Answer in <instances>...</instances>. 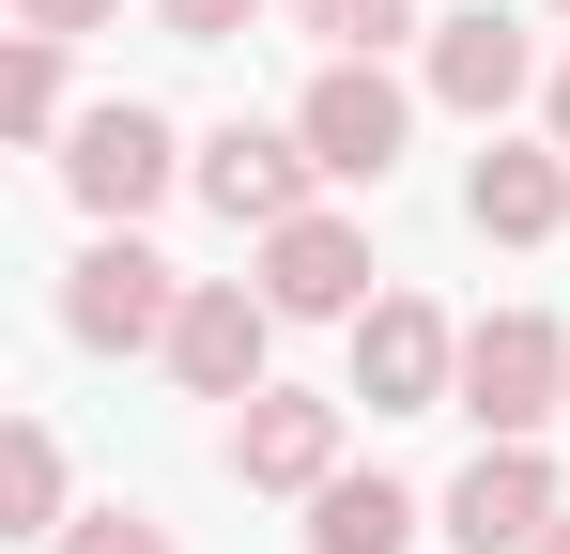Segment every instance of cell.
I'll return each mask as SVG.
<instances>
[{"instance_id": "1", "label": "cell", "mask_w": 570, "mask_h": 554, "mask_svg": "<svg viewBox=\"0 0 570 554\" xmlns=\"http://www.w3.org/2000/svg\"><path fill=\"white\" fill-rule=\"evenodd\" d=\"M463 416L493 432V447H540V432L570 416V324H556V308L463 324Z\"/></svg>"}, {"instance_id": "2", "label": "cell", "mask_w": 570, "mask_h": 554, "mask_svg": "<svg viewBox=\"0 0 570 554\" xmlns=\"http://www.w3.org/2000/svg\"><path fill=\"white\" fill-rule=\"evenodd\" d=\"M62 185H78V216H94V231H139V216L186 185L170 108H139V92H124V108H78V123H62Z\"/></svg>"}, {"instance_id": "3", "label": "cell", "mask_w": 570, "mask_h": 554, "mask_svg": "<svg viewBox=\"0 0 570 554\" xmlns=\"http://www.w3.org/2000/svg\"><path fill=\"white\" fill-rule=\"evenodd\" d=\"M170 324H186V277L155 263L139 231H94L78 277H62V339L78 355H170Z\"/></svg>"}, {"instance_id": "4", "label": "cell", "mask_w": 570, "mask_h": 554, "mask_svg": "<svg viewBox=\"0 0 570 554\" xmlns=\"http://www.w3.org/2000/svg\"><path fill=\"white\" fill-rule=\"evenodd\" d=\"M355 400H371V416L463 400V324H448L432 293H371V308H355Z\"/></svg>"}, {"instance_id": "5", "label": "cell", "mask_w": 570, "mask_h": 554, "mask_svg": "<svg viewBox=\"0 0 570 554\" xmlns=\"http://www.w3.org/2000/svg\"><path fill=\"white\" fill-rule=\"evenodd\" d=\"M293 139L324 155V185H385V170H401V139H416V92L385 78V62H324L308 108H293Z\"/></svg>"}, {"instance_id": "6", "label": "cell", "mask_w": 570, "mask_h": 554, "mask_svg": "<svg viewBox=\"0 0 570 554\" xmlns=\"http://www.w3.org/2000/svg\"><path fill=\"white\" fill-rule=\"evenodd\" d=\"M263 355H278V308H263V277H186L170 385H186V400H263Z\"/></svg>"}, {"instance_id": "7", "label": "cell", "mask_w": 570, "mask_h": 554, "mask_svg": "<svg viewBox=\"0 0 570 554\" xmlns=\"http://www.w3.org/2000/svg\"><path fill=\"white\" fill-rule=\"evenodd\" d=\"M186 185L232 216V231H293V216H308V185H324V155H308L293 123H216V139L186 155Z\"/></svg>"}, {"instance_id": "8", "label": "cell", "mask_w": 570, "mask_h": 554, "mask_svg": "<svg viewBox=\"0 0 570 554\" xmlns=\"http://www.w3.org/2000/svg\"><path fill=\"white\" fill-rule=\"evenodd\" d=\"M263 308H278V324H355V308H371V231L324 216V200H308L293 231H263Z\"/></svg>"}, {"instance_id": "9", "label": "cell", "mask_w": 570, "mask_h": 554, "mask_svg": "<svg viewBox=\"0 0 570 554\" xmlns=\"http://www.w3.org/2000/svg\"><path fill=\"white\" fill-rule=\"evenodd\" d=\"M416 78H432V108H463V123H509L540 92V47H524V16L478 0V16H432V62Z\"/></svg>"}, {"instance_id": "10", "label": "cell", "mask_w": 570, "mask_h": 554, "mask_svg": "<svg viewBox=\"0 0 570 554\" xmlns=\"http://www.w3.org/2000/svg\"><path fill=\"white\" fill-rule=\"evenodd\" d=\"M556 508H570V493H556V462H540V447H478L463 477H448V508H432V524H448L463 554H540Z\"/></svg>"}, {"instance_id": "11", "label": "cell", "mask_w": 570, "mask_h": 554, "mask_svg": "<svg viewBox=\"0 0 570 554\" xmlns=\"http://www.w3.org/2000/svg\"><path fill=\"white\" fill-rule=\"evenodd\" d=\"M340 416H355V400H293V385L232 400V477H247V493H324V477H340Z\"/></svg>"}, {"instance_id": "12", "label": "cell", "mask_w": 570, "mask_h": 554, "mask_svg": "<svg viewBox=\"0 0 570 554\" xmlns=\"http://www.w3.org/2000/svg\"><path fill=\"white\" fill-rule=\"evenodd\" d=\"M463 231L478 247H556L570 231V155L556 139H493V155L463 170Z\"/></svg>"}, {"instance_id": "13", "label": "cell", "mask_w": 570, "mask_h": 554, "mask_svg": "<svg viewBox=\"0 0 570 554\" xmlns=\"http://www.w3.org/2000/svg\"><path fill=\"white\" fill-rule=\"evenodd\" d=\"M416 524H432V508H416L401 477H355V462H340V477L308 493V554H401Z\"/></svg>"}, {"instance_id": "14", "label": "cell", "mask_w": 570, "mask_h": 554, "mask_svg": "<svg viewBox=\"0 0 570 554\" xmlns=\"http://www.w3.org/2000/svg\"><path fill=\"white\" fill-rule=\"evenodd\" d=\"M0 524H16V540H62V524H78V508H62V432H47V416L0 432Z\"/></svg>"}, {"instance_id": "15", "label": "cell", "mask_w": 570, "mask_h": 554, "mask_svg": "<svg viewBox=\"0 0 570 554\" xmlns=\"http://www.w3.org/2000/svg\"><path fill=\"white\" fill-rule=\"evenodd\" d=\"M0 139H16V155H47V139H62V47H47V31H16V47H0Z\"/></svg>"}, {"instance_id": "16", "label": "cell", "mask_w": 570, "mask_h": 554, "mask_svg": "<svg viewBox=\"0 0 570 554\" xmlns=\"http://www.w3.org/2000/svg\"><path fill=\"white\" fill-rule=\"evenodd\" d=\"M278 16L308 31V47H324V62H371V47H401V31H416L401 0H278Z\"/></svg>"}, {"instance_id": "17", "label": "cell", "mask_w": 570, "mask_h": 554, "mask_svg": "<svg viewBox=\"0 0 570 554\" xmlns=\"http://www.w3.org/2000/svg\"><path fill=\"white\" fill-rule=\"evenodd\" d=\"M47 554H170V524H155V508H78Z\"/></svg>"}, {"instance_id": "18", "label": "cell", "mask_w": 570, "mask_h": 554, "mask_svg": "<svg viewBox=\"0 0 570 554\" xmlns=\"http://www.w3.org/2000/svg\"><path fill=\"white\" fill-rule=\"evenodd\" d=\"M155 16H170V47H232V31H247L263 0H155Z\"/></svg>"}, {"instance_id": "19", "label": "cell", "mask_w": 570, "mask_h": 554, "mask_svg": "<svg viewBox=\"0 0 570 554\" xmlns=\"http://www.w3.org/2000/svg\"><path fill=\"white\" fill-rule=\"evenodd\" d=\"M124 0H16V31H47V47H78V31H108Z\"/></svg>"}, {"instance_id": "20", "label": "cell", "mask_w": 570, "mask_h": 554, "mask_svg": "<svg viewBox=\"0 0 570 554\" xmlns=\"http://www.w3.org/2000/svg\"><path fill=\"white\" fill-rule=\"evenodd\" d=\"M540 139H556V155H570V62H556V78H540Z\"/></svg>"}, {"instance_id": "21", "label": "cell", "mask_w": 570, "mask_h": 554, "mask_svg": "<svg viewBox=\"0 0 570 554\" xmlns=\"http://www.w3.org/2000/svg\"><path fill=\"white\" fill-rule=\"evenodd\" d=\"M540 554H570V508H556V524H540Z\"/></svg>"}, {"instance_id": "22", "label": "cell", "mask_w": 570, "mask_h": 554, "mask_svg": "<svg viewBox=\"0 0 570 554\" xmlns=\"http://www.w3.org/2000/svg\"><path fill=\"white\" fill-rule=\"evenodd\" d=\"M556 31H570V0H556Z\"/></svg>"}]
</instances>
